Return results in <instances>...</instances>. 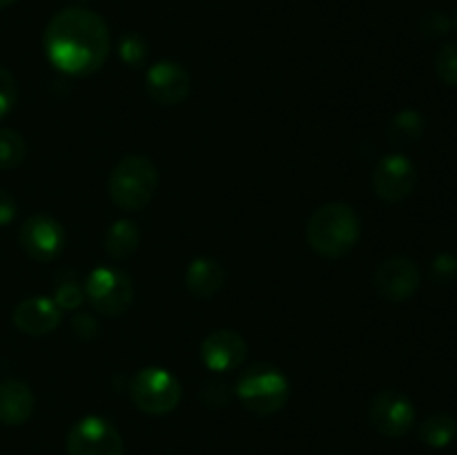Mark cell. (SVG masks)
Instances as JSON below:
<instances>
[{
    "label": "cell",
    "mask_w": 457,
    "mask_h": 455,
    "mask_svg": "<svg viewBox=\"0 0 457 455\" xmlns=\"http://www.w3.org/2000/svg\"><path fill=\"white\" fill-rule=\"evenodd\" d=\"M45 54L67 76H89L110 56L112 38L107 22L92 9H61L45 27Z\"/></svg>",
    "instance_id": "cell-1"
},
{
    "label": "cell",
    "mask_w": 457,
    "mask_h": 455,
    "mask_svg": "<svg viewBox=\"0 0 457 455\" xmlns=\"http://www.w3.org/2000/svg\"><path fill=\"white\" fill-rule=\"evenodd\" d=\"M360 236V214L344 201L320 205L306 223L308 245L324 259H344L355 250Z\"/></svg>",
    "instance_id": "cell-2"
},
{
    "label": "cell",
    "mask_w": 457,
    "mask_h": 455,
    "mask_svg": "<svg viewBox=\"0 0 457 455\" xmlns=\"http://www.w3.org/2000/svg\"><path fill=\"white\" fill-rule=\"evenodd\" d=\"M159 187V168L143 154H128L114 165L107 178V194L116 208L138 212L147 208Z\"/></svg>",
    "instance_id": "cell-3"
},
{
    "label": "cell",
    "mask_w": 457,
    "mask_h": 455,
    "mask_svg": "<svg viewBox=\"0 0 457 455\" xmlns=\"http://www.w3.org/2000/svg\"><path fill=\"white\" fill-rule=\"evenodd\" d=\"M237 397L254 415H275L290 397V384L279 368L270 364H253L237 382Z\"/></svg>",
    "instance_id": "cell-4"
},
{
    "label": "cell",
    "mask_w": 457,
    "mask_h": 455,
    "mask_svg": "<svg viewBox=\"0 0 457 455\" xmlns=\"http://www.w3.org/2000/svg\"><path fill=\"white\" fill-rule=\"evenodd\" d=\"M129 397L145 415H168L181 404V382L159 366L141 368L129 382Z\"/></svg>",
    "instance_id": "cell-5"
},
{
    "label": "cell",
    "mask_w": 457,
    "mask_h": 455,
    "mask_svg": "<svg viewBox=\"0 0 457 455\" xmlns=\"http://www.w3.org/2000/svg\"><path fill=\"white\" fill-rule=\"evenodd\" d=\"M85 299L103 317H119L132 306L134 284L128 272L119 268H96L85 279Z\"/></svg>",
    "instance_id": "cell-6"
},
{
    "label": "cell",
    "mask_w": 457,
    "mask_h": 455,
    "mask_svg": "<svg viewBox=\"0 0 457 455\" xmlns=\"http://www.w3.org/2000/svg\"><path fill=\"white\" fill-rule=\"evenodd\" d=\"M67 455H123V437L105 418L87 415L67 433Z\"/></svg>",
    "instance_id": "cell-7"
},
{
    "label": "cell",
    "mask_w": 457,
    "mask_h": 455,
    "mask_svg": "<svg viewBox=\"0 0 457 455\" xmlns=\"http://www.w3.org/2000/svg\"><path fill=\"white\" fill-rule=\"evenodd\" d=\"M370 426L384 437H404L415 426V406L404 393L384 388L369 406Z\"/></svg>",
    "instance_id": "cell-8"
},
{
    "label": "cell",
    "mask_w": 457,
    "mask_h": 455,
    "mask_svg": "<svg viewBox=\"0 0 457 455\" xmlns=\"http://www.w3.org/2000/svg\"><path fill=\"white\" fill-rule=\"evenodd\" d=\"M375 194L388 203H400L413 194L418 186V168L404 154H386L375 163L370 174Z\"/></svg>",
    "instance_id": "cell-9"
},
{
    "label": "cell",
    "mask_w": 457,
    "mask_h": 455,
    "mask_svg": "<svg viewBox=\"0 0 457 455\" xmlns=\"http://www.w3.org/2000/svg\"><path fill=\"white\" fill-rule=\"evenodd\" d=\"M18 241H21V248L25 250L27 257L45 263L56 259L65 250L67 235L56 219L40 212L25 219L21 232H18Z\"/></svg>",
    "instance_id": "cell-10"
},
{
    "label": "cell",
    "mask_w": 457,
    "mask_h": 455,
    "mask_svg": "<svg viewBox=\"0 0 457 455\" xmlns=\"http://www.w3.org/2000/svg\"><path fill=\"white\" fill-rule=\"evenodd\" d=\"M420 268L409 257H391L379 263L373 272V288L384 302H409L420 288Z\"/></svg>",
    "instance_id": "cell-11"
},
{
    "label": "cell",
    "mask_w": 457,
    "mask_h": 455,
    "mask_svg": "<svg viewBox=\"0 0 457 455\" xmlns=\"http://www.w3.org/2000/svg\"><path fill=\"white\" fill-rule=\"evenodd\" d=\"M147 94L154 103L163 107L181 105L192 89V79L183 65L174 61H159L147 70Z\"/></svg>",
    "instance_id": "cell-12"
},
{
    "label": "cell",
    "mask_w": 457,
    "mask_h": 455,
    "mask_svg": "<svg viewBox=\"0 0 457 455\" xmlns=\"http://www.w3.org/2000/svg\"><path fill=\"white\" fill-rule=\"evenodd\" d=\"M245 355H248V343L237 330H212L201 342V361L205 368L217 370V373L237 370L245 361Z\"/></svg>",
    "instance_id": "cell-13"
},
{
    "label": "cell",
    "mask_w": 457,
    "mask_h": 455,
    "mask_svg": "<svg viewBox=\"0 0 457 455\" xmlns=\"http://www.w3.org/2000/svg\"><path fill=\"white\" fill-rule=\"evenodd\" d=\"M13 326L31 337L54 333L62 321V310L49 297H27L13 308Z\"/></svg>",
    "instance_id": "cell-14"
},
{
    "label": "cell",
    "mask_w": 457,
    "mask_h": 455,
    "mask_svg": "<svg viewBox=\"0 0 457 455\" xmlns=\"http://www.w3.org/2000/svg\"><path fill=\"white\" fill-rule=\"evenodd\" d=\"M36 397L31 388L21 379H3L0 382V424L21 426L31 418Z\"/></svg>",
    "instance_id": "cell-15"
},
{
    "label": "cell",
    "mask_w": 457,
    "mask_h": 455,
    "mask_svg": "<svg viewBox=\"0 0 457 455\" xmlns=\"http://www.w3.org/2000/svg\"><path fill=\"white\" fill-rule=\"evenodd\" d=\"M226 284V270L212 257H196L186 270V285L195 297L212 299Z\"/></svg>",
    "instance_id": "cell-16"
},
{
    "label": "cell",
    "mask_w": 457,
    "mask_h": 455,
    "mask_svg": "<svg viewBox=\"0 0 457 455\" xmlns=\"http://www.w3.org/2000/svg\"><path fill=\"white\" fill-rule=\"evenodd\" d=\"M141 245V230L132 219H119L112 223L103 239V250L114 261H125L132 257Z\"/></svg>",
    "instance_id": "cell-17"
},
{
    "label": "cell",
    "mask_w": 457,
    "mask_h": 455,
    "mask_svg": "<svg viewBox=\"0 0 457 455\" xmlns=\"http://www.w3.org/2000/svg\"><path fill=\"white\" fill-rule=\"evenodd\" d=\"M420 440L433 449H445L457 435V422L453 415L449 413H433L420 424L418 428Z\"/></svg>",
    "instance_id": "cell-18"
},
{
    "label": "cell",
    "mask_w": 457,
    "mask_h": 455,
    "mask_svg": "<svg viewBox=\"0 0 457 455\" xmlns=\"http://www.w3.org/2000/svg\"><path fill=\"white\" fill-rule=\"evenodd\" d=\"M424 134V116L415 110H402L388 123V138L395 145H409Z\"/></svg>",
    "instance_id": "cell-19"
},
{
    "label": "cell",
    "mask_w": 457,
    "mask_h": 455,
    "mask_svg": "<svg viewBox=\"0 0 457 455\" xmlns=\"http://www.w3.org/2000/svg\"><path fill=\"white\" fill-rule=\"evenodd\" d=\"M27 143L21 132L0 128V170H13L25 161Z\"/></svg>",
    "instance_id": "cell-20"
},
{
    "label": "cell",
    "mask_w": 457,
    "mask_h": 455,
    "mask_svg": "<svg viewBox=\"0 0 457 455\" xmlns=\"http://www.w3.org/2000/svg\"><path fill=\"white\" fill-rule=\"evenodd\" d=\"M147 54H150V47H147V43L143 36L129 31V34H125L123 38H120L119 56H120V61H123L128 67H132V70L145 65Z\"/></svg>",
    "instance_id": "cell-21"
},
{
    "label": "cell",
    "mask_w": 457,
    "mask_h": 455,
    "mask_svg": "<svg viewBox=\"0 0 457 455\" xmlns=\"http://www.w3.org/2000/svg\"><path fill=\"white\" fill-rule=\"evenodd\" d=\"M436 74L442 83L457 87V43H446L436 54Z\"/></svg>",
    "instance_id": "cell-22"
},
{
    "label": "cell",
    "mask_w": 457,
    "mask_h": 455,
    "mask_svg": "<svg viewBox=\"0 0 457 455\" xmlns=\"http://www.w3.org/2000/svg\"><path fill=\"white\" fill-rule=\"evenodd\" d=\"M54 302L58 303V308H61V310H74V308H79L80 303L85 302L83 285L76 284L74 279L61 281V284L56 285V294H54Z\"/></svg>",
    "instance_id": "cell-23"
},
{
    "label": "cell",
    "mask_w": 457,
    "mask_h": 455,
    "mask_svg": "<svg viewBox=\"0 0 457 455\" xmlns=\"http://www.w3.org/2000/svg\"><path fill=\"white\" fill-rule=\"evenodd\" d=\"M18 101V85L16 79L9 70L0 67V119L9 114L13 110Z\"/></svg>",
    "instance_id": "cell-24"
},
{
    "label": "cell",
    "mask_w": 457,
    "mask_h": 455,
    "mask_svg": "<svg viewBox=\"0 0 457 455\" xmlns=\"http://www.w3.org/2000/svg\"><path fill=\"white\" fill-rule=\"evenodd\" d=\"M433 272L440 281L453 279L457 272V259L451 257V254H440V257L433 261Z\"/></svg>",
    "instance_id": "cell-25"
},
{
    "label": "cell",
    "mask_w": 457,
    "mask_h": 455,
    "mask_svg": "<svg viewBox=\"0 0 457 455\" xmlns=\"http://www.w3.org/2000/svg\"><path fill=\"white\" fill-rule=\"evenodd\" d=\"M71 328H74V333L79 335L80 339H92L94 335L98 333L96 319L89 315H76L74 319H71Z\"/></svg>",
    "instance_id": "cell-26"
},
{
    "label": "cell",
    "mask_w": 457,
    "mask_h": 455,
    "mask_svg": "<svg viewBox=\"0 0 457 455\" xmlns=\"http://www.w3.org/2000/svg\"><path fill=\"white\" fill-rule=\"evenodd\" d=\"M16 210L18 203L12 192L0 187V226H9L13 221V217H16Z\"/></svg>",
    "instance_id": "cell-27"
},
{
    "label": "cell",
    "mask_w": 457,
    "mask_h": 455,
    "mask_svg": "<svg viewBox=\"0 0 457 455\" xmlns=\"http://www.w3.org/2000/svg\"><path fill=\"white\" fill-rule=\"evenodd\" d=\"M13 3H18V0H0V9H4V7H12Z\"/></svg>",
    "instance_id": "cell-28"
},
{
    "label": "cell",
    "mask_w": 457,
    "mask_h": 455,
    "mask_svg": "<svg viewBox=\"0 0 457 455\" xmlns=\"http://www.w3.org/2000/svg\"><path fill=\"white\" fill-rule=\"evenodd\" d=\"M455 25H457V13H455Z\"/></svg>",
    "instance_id": "cell-29"
}]
</instances>
